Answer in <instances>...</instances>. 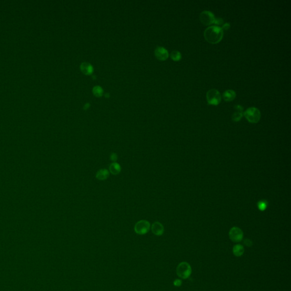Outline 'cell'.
<instances>
[{"label":"cell","mask_w":291,"mask_h":291,"mask_svg":"<svg viewBox=\"0 0 291 291\" xmlns=\"http://www.w3.org/2000/svg\"><path fill=\"white\" fill-rule=\"evenodd\" d=\"M243 243L247 247H252V245H253V243H252V240H250V239H248V238L245 239Z\"/></svg>","instance_id":"20"},{"label":"cell","mask_w":291,"mask_h":291,"mask_svg":"<svg viewBox=\"0 0 291 291\" xmlns=\"http://www.w3.org/2000/svg\"><path fill=\"white\" fill-rule=\"evenodd\" d=\"M110 160L113 162H116V161L118 159V155L117 154L115 153V152H112L111 154H110Z\"/></svg>","instance_id":"19"},{"label":"cell","mask_w":291,"mask_h":291,"mask_svg":"<svg viewBox=\"0 0 291 291\" xmlns=\"http://www.w3.org/2000/svg\"><path fill=\"white\" fill-rule=\"evenodd\" d=\"M215 17L210 11H204L200 15V21L203 25L210 26L215 23Z\"/></svg>","instance_id":"6"},{"label":"cell","mask_w":291,"mask_h":291,"mask_svg":"<svg viewBox=\"0 0 291 291\" xmlns=\"http://www.w3.org/2000/svg\"><path fill=\"white\" fill-rule=\"evenodd\" d=\"M80 69L86 75H90L93 71L92 66L88 62H83L80 65Z\"/></svg>","instance_id":"14"},{"label":"cell","mask_w":291,"mask_h":291,"mask_svg":"<svg viewBox=\"0 0 291 291\" xmlns=\"http://www.w3.org/2000/svg\"><path fill=\"white\" fill-rule=\"evenodd\" d=\"M93 93L96 96L100 97L102 96L103 94V89L100 86H94L93 88Z\"/></svg>","instance_id":"17"},{"label":"cell","mask_w":291,"mask_h":291,"mask_svg":"<svg viewBox=\"0 0 291 291\" xmlns=\"http://www.w3.org/2000/svg\"><path fill=\"white\" fill-rule=\"evenodd\" d=\"M224 36V31L221 27L212 26L206 28L204 33L205 40L211 44H217L221 42Z\"/></svg>","instance_id":"1"},{"label":"cell","mask_w":291,"mask_h":291,"mask_svg":"<svg viewBox=\"0 0 291 291\" xmlns=\"http://www.w3.org/2000/svg\"><path fill=\"white\" fill-rule=\"evenodd\" d=\"M88 106H90V104H86L85 105H84V109H86L87 108H88Z\"/></svg>","instance_id":"24"},{"label":"cell","mask_w":291,"mask_h":291,"mask_svg":"<svg viewBox=\"0 0 291 291\" xmlns=\"http://www.w3.org/2000/svg\"><path fill=\"white\" fill-rule=\"evenodd\" d=\"M109 171L106 169H99L96 174V179L99 180L103 181L109 178Z\"/></svg>","instance_id":"11"},{"label":"cell","mask_w":291,"mask_h":291,"mask_svg":"<svg viewBox=\"0 0 291 291\" xmlns=\"http://www.w3.org/2000/svg\"><path fill=\"white\" fill-rule=\"evenodd\" d=\"M230 23H224V25H223V26H222V27L221 29H222V30L224 31V30H229V29H230Z\"/></svg>","instance_id":"23"},{"label":"cell","mask_w":291,"mask_h":291,"mask_svg":"<svg viewBox=\"0 0 291 291\" xmlns=\"http://www.w3.org/2000/svg\"><path fill=\"white\" fill-rule=\"evenodd\" d=\"M206 99L209 105L216 106L221 101V95L217 90L212 89L206 93Z\"/></svg>","instance_id":"4"},{"label":"cell","mask_w":291,"mask_h":291,"mask_svg":"<svg viewBox=\"0 0 291 291\" xmlns=\"http://www.w3.org/2000/svg\"><path fill=\"white\" fill-rule=\"evenodd\" d=\"M171 58L174 61H179L182 58V54L178 51H173L171 53Z\"/></svg>","instance_id":"16"},{"label":"cell","mask_w":291,"mask_h":291,"mask_svg":"<svg viewBox=\"0 0 291 291\" xmlns=\"http://www.w3.org/2000/svg\"><path fill=\"white\" fill-rule=\"evenodd\" d=\"M235 112L232 115V118L233 121L235 122L239 121L243 116V107L240 105H236L234 106Z\"/></svg>","instance_id":"10"},{"label":"cell","mask_w":291,"mask_h":291,"mask_svg":"<svg viewBox=\"0 0 291 291\" xmlns=\"http://www.w3.org/2000/svg\"><path fill=\"white\" fill-rule=\"evenodd\" d=\"M224 20H222L221 18H215V23H214V25H221L222 24L224 23Z\"/></svg>","instance_id":"21"},{"label":"cell","mask_w":291,"mask_h":291,"mask_svg":"<svg viewBox=\"0 0 291 291\" xmlns=\"http://www.w3.org/2000/svg\"><path fill=\"white\" fill-rule=\"evenodd\" d=\"M151 228L150 224L147 220H140L134 226V231L137 234L145 235L149 232Z\"/></svg>","instance_id":"5"},{"label":"cell","mask_w":291,"mask_h":291,"mask_svg":"<svg viewBox=\"0 0 291 291\" xmlns=\"http://www.w3.org/2000/svg\"><path fill=\"white\" fill-rule=\"evenodd\" d=\"M155 56L160 60H165L169 58L168 51L163 47H158L155 51Z\"/></svg>","instance_id":"9"},{"label":"cell","mask_w":291,"mask_h":291,"mask_svg":"<svg viewBox=\"0 0 291 291\" xmlns=\"http://www.w3.org/2000/svg\"><path fill=\"white\" fill-rule=\"evenodd\" d=\"M151 231L154 235L157 236L162 235L164 232V228L163 225L158 221L154 222L151 225Z\"/></svg>","instance_id":"8"},{"label":"cell","mask_w":291,"mask_h":291,"mask_svg":"<svg viewBox=\"0 0 291 291\" xmlns=\"http://www.w3.org/2000/svg\"><path fill=\"white\" fill-rule=\"evenodd\" d=\"M121 171V167L118 163L113 162L109 166V172L113 175H118Z\"/></svg>","instance_id":"13"},{"label":"cell","mask_w":291,"mask_h":291,"mask_svg":"<svg viewBox=\"0 0 291 291\" xmlns=\"http://www.w3.org/2000/svg\"><path fill=\"white\" fill-rule=\"evenodd\" d=\"M230 240L234 242H239L243 238V233L241 229L238 227L232 228L229 233Z\"/></svg>","instance_id":"7"},{"label":"cell","mask_w":291,"mask_h":291,"mask_svg":"<svg viewBox=\"0 0 291 291\" xmlns=\"http://www.w3.org/2000/svg\"><path fill=\"white\" fill-rule=\"evenodd\" d=\"M191 273V266L187 262H181L176 268V274L179 278H182V279H187L189 278Z\"/></svg>","instance_id":"3"},{"label":"cell","mask_w":291,"mask_h":291,"mask_svg":"<svg viewBox=\"0 0 291 291\" xmlns=\"http://www.w3.org/2000/svg\"><path fill=\"white\" fill-rule=\"evenodd\" d=\"M233 252L235 256H241L245 252L244 247L242 245L239 244L235 245L233 248Z\"/></svg>","instance_id":"15"},{"label":"cell","mask_w":291,"mask_h":291,"mask_svg":"<svg viewBox=\"0 0 291 291\" xmlns=\"http://www.w3.org/2000/svg\"><path fill=\"white\" fill-rule=\"evenodd\" d=\"M267 205H268V202H267V201H266V200H261V201L258 202V209L261 211L265 210L267 208Z\"/></svg>","instance_id":"18"},{"label":"cell","mask_w":291,"mask_h":291,"mask_svg":"<svg viewBox=\"0 0 291 291\" xmlns=\"http://www.w3.org/2000/svg\"><path fill=\"white\" fill-rule=\"evenodd\" d=\"M236 97V93L233 90H226L223 93V99L225 101H232Z\"/></svg>","instance_id":"12"},{"label":"cell","mask_w":291,"mask_h":291,"mask_svg":"<svg viewBox=\"0 0 291 291\" xmlns=\"http://www.w3.org/2000/svg\"><path fill=\"white\" fill-rule=\"evenodd\" d=\"M243 115L248 122L252 123H258L260 121L261 117L260 110L255 107L248 108L243 113Z\"/></svg>","instance_id":"2"},{"label":"cell","mask_w":291,"mask_h":291,"mask_svg":"<svg viewBox=\"0 0 291 291\" xmlns=\"http://www.w3.org/2000/svg\"><path fill=\"white\" fill-rule=\"evenodd\" d=\"M173 284L176 287H180L182 284V281L180 279H176L175 281H173Z\"/></svg>","instance_id":"22"}]
</instances>
